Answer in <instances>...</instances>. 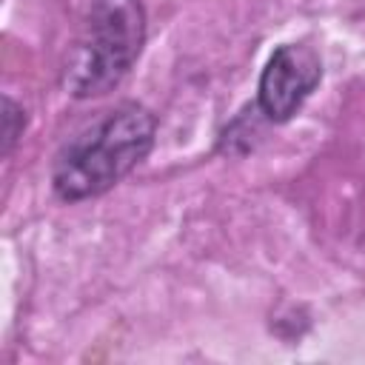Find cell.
Masks as SVG:
<instances>
[{
  "label": "cell",
  "mask_w": 365,
  "mask_h": 365,
  "mask_svg": "<svg viewBox=\"0 0 365 365\" xmlns=\"http://www.w3.org/2000/svg\"><path fill=\"white\" fill-rule=\"evenodd\" d=\"M157 120L140 103H120L63 143L51 165V188L77 202L114 188L154 145Z\"/></svg>",
  "instance_id": "6da1fadb"
},
{
  "label": "cell",
  "mask_w": 365,
  "mask_h": 365,
  "mask_svg": "<svg viewBox=\"0 0 365 365\" xmlns=\"http://www.w3.org/2000/svg\"><path fill=\"white\" fill-rule=\"evenodd\" d=\"M145 43V9L140 0H88L83 31L68 54L63 83L86 100L108 94L137 63Z\"/></svg>",
  "instance_id": "7a4b0ae2"
},
{
  "label": "cell",
  "mask_w": 365,
  "mask_h": 365,
  "mask_svg": "<svg viewBox=\"0 0 365 365\" xmlns=\"http://www.w3.org/2000/svg\"><path fill=\"white\" fill-rule=\"evenodd\" d=\"M322 80V60L308 43H285L279 46L262 74L257 88V108L268 123L291 120L311 91Z\"/></svg>",
  "instance_id": "3957f363"
},
{
  "label": "cell",
  "mask_w": 365,
  "mask_h": 365,
  "mask_svg": "<svg viewBox=\"0 0 365 365\" xmlns=\"http://www.w3.org/2000/svg\"><path fill=\"white\" fill-rule=\"evenodd\" d=\"M23 114L26 111L11 97L3 100V154H9L14 148V143H17V137L23 134V128H26V117Z\"/></svg>",
  "instance_id": "277c9868"
}]
</instances>
